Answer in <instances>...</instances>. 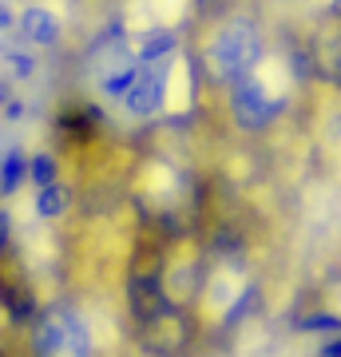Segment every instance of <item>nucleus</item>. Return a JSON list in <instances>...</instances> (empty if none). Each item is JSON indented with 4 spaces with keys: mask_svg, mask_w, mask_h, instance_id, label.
Instances as JSON below:
<instances>
[{
    "mask_svg": "<svg viewBox=\"0 0 341 357\" xmlns=\"http://www.w3.org/2000/svg\"><path fill=\"white\" fill-rule=\"evenodd\" d=\"M28 178H32L36 187L56 183V159H52V155H36V159H28Z\"/></svg>",
    "mask_w": 341,
    "mask_h": 357,
    "instance_id": "obj_10",
    "label": "nucleus"
},
{
    "mask_svg": "<svg viewBox=\"0 0 341 357\" xmlns=\"http://www.w3.org/2000/svg\"><path fill=\"white\" fill-rule=\"evenodd\" d=\"M326 16H333V20H341V0H329V8H326Z\"/></svg>",
    "mask_w": 341,
    "mask_h": 357,
    "instance_id": "obj_15",
    "label": "nucleus"
},
{
    "mask_svg": "<svg viewBox=\"0 0 341 357\" xmlns=\"http://www.w3.org/2000/svg\"><path fill=\"white\" fill-rule=\"evenodd\" d=\"M8 151H13V147H8V139H4V131H0V159H4Z\"/></svg>",
    "mask_w": 341,
    "mask_h": 357,
    "instance_id": "obj_16",
    "label": "nucleus"
},
{
    "mask_svg": "<svg viewBox=\"0 0 341 357\" xmlns=\"http://www.w3.org/2000/svg\"><path fill=\"white\" fill-rule=\"evenodd\" d=\"M24 178H28V163L20 159V151H8L4 159H0V191L13 195Z\"/></svg>",
    "mask_w": 341,
    "mask_h": 357,
    "instance_id": "obj_9",
    "label": "nucleus"
},
{
    "mask_svg": "<svg viewBox=\"0 0 341 357\" xmlns=\"http://www.w3.org/2000/svg\"><path fill=\"white\" fill-rule=\"evenodd\" d=\"M230 112H234V123L242 131H262L286 112V96L266 84V72L258 64L254 72L230 84Z\"/></svg>",
    "mask_w": 341,
    "mask_h": 357,
    "instance_id": "obj_3",
    "label": "nucleus"
},
{
    "mask_svg": "<svg viewBox=\"0 0 341 357\" xmlns=\"http://www.w3.org/2000/svg\"><path fill=\"white\" fill-rule=\"evenodd\" d=\"M317 357H341V333H329V342L317 349Z\"/></svg>",
    "mask_w": 341,
    "mask_h": 357,
    "instance_id": "obj_12",
    "label": "nucleus"
},
{
    "mask_svg": "<svg viewBox=\"0 0 341 357\" xmlns=\"http://www.w3.org/2000/svg\"><path fill=\"white\" fill-rule=\"evenodd\" d=\"M175 56L171 60H155V64H139V76L123 96V107L131 115H155L171 103V84H175Z\"/></svg>",
    "mask_w": 341,
    "mask_h": 357,
    "instance_id": "obj_4",
    "label": "nucleus"
},
{
    "mask_svg": "<svg viewBox=\"0 0 341 357\" xmlns=\"http://www.w3.org/2000/svg\"><path fill=\"white\" fill-rule=\"evenodd\" d=\"M4 246H8V215L0 211V255H4Z\"/></svg>",
    "mask_w": 341,
    "mask_h": 357,
    "instance_id": "obj_14",
    "label": "nucleus"
},
{
    "mask_svg": "<svg viewBox=\"0 0 341 357\" xmlns=\"http://www.w3.org/2000/svg\"><path fill=\"white\" fill-rule=\"evenodd\" d=\"M131 52L139 64H155V60H171L179 52V32L167 24H155V28H143L139 36L131 40Z\"/></svg>",
    "mask_w": 341,
    "mask_h": 357,
    "instance_id": "obj_6",
    "label": "nucleus"
},
{
    "mask_svg": "<svg viewBox=\"0 0 341 357\" xmlns=\"http://www.w3.org/2000/svg\"><path fill=\"white\" fill-rule=\"evenodd\" d=\"M72 203V191L63 187V183H48V187H40L36 195V215L40 218H60Z\"/></svg>",
    "mask_w": 341,
    "mask_h": 357,
    "instance_id": "obj_8",
    "label": "nucleus"
},
{
    "mask_svg": "<svg viewBox=\"0 0 341 357\" xmlns=\"http://www.w3.org/2000/svg\"><path fill=\"white\" fill-rule=\"evenodd\" d=\"M13 24H16V13L8 8V4H4V0H0V32H8Z\"/></svg>",
    "mask_w": 341,
    "mask_h": 357,
    "instance_id": "obj_13",
    "label": "nucleus"
},
{
    "mask_svg": "<svg viewBox=\"0 0 341 357\" xmlns=\"http://www.w3.org/2000/svg\"><path fill=\"white\" fill-rule=\"evenodd\" d=\"M36 357H91V330L68 302H52L36 321Z\"/></svg>",
    "mask_w": 341,
    "mask_h": 357,
    "instance_id": "obj_2",
    "label": "nucleus"
},
{
    "mask_svg": "<svg viewBox=\"0 0 341 357\" xmlns=\"http://www.w3.org/2000/svg\"><path fill=\"white\" fill-rule=\"evenodd\" d=\"M202 60H206L211 79H218V84H234L246 72H254L266 60V40H262L258 20H250V16H230V20H222L211 32V40H206Z\"/></svg>",
    "mask_w": 341,
    "mask_h": 357,
    "instance_id": "obj_1",
    "label": "nucleus"
},
{
    "mask_svg": "<svg viewBox=\"0 0 341 357\" xmlns=\"http://www.w3.org/2000/svg\"><path fill=\"white\" fill-rule=\"evenodd\" d=\"M305 64H310V76L341 84V20L329 16L326 24L314 32L310 48H305Z\"/></svg>",
    "mask_w": 341,
    "mask_h": 357,
    "instance_id": "obj_5",
    "label": "nucleus"
},
{
    "mask_svg": "<svg viewBox=\"0 0 341 357\" xmlns=\"http://www.w3.org/2000/svg\"><path fill=\"white\" fill-rule=\"evenodd\" d=\"M302 330L305 333H341V318H333V314H310V318H302Z\"/></svg>",
    "mask_w": 341,
    "mask_h": 357,
    "instance_id": "obj_11",
    "label": "nucleus"
},
{
    "mask_svg": "<svg viewBox=\"0 0 341 357\" xmlns=\"http://www.w3.org/2000/svg\"><path fill=\"white\" fill-rule=\"evenodd\" d=\"M20 36H24L28 48H48V44H56V40H60V20H56V13H52V8L32 4V8H24V13H20Z\"/></svg>",
    "mask_w": 341,
    "mask_h": 357,
    "instance_id": "obj_7",
    "label": "nucleus"
}]
</instances>
